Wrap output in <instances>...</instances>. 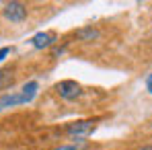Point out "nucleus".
<instances>
[{"instance_id":"obj_1","label":"nucleus","mask_w":152,"mask_h":150,"mask_svg":"<svg viewBox=\"0 0 152 150\" xmlns=\"http://www.w3.org/2000/svg\"><path fill=\"white\" fill-rule=\"evenodd\" d=\"M56 91H58V95H60L62 99H66V101L78 99L80 93H82L80 84L74 82V80H62V82H58V84H56Z\"/></svg>"},{"instance_id":"obj_2","label":"nucleus","mask_w":152,"mask_h":150,"mask_svg":"<svg viewBox=\"0 0 152 150\" xmlns=\"http://www.w3.org/2000/svg\"><path fill=\"white\" fill-rule=\"evenodd\" d=\"M93 130H95V121H93V119L74 121V124H70L66 127L68 136H72V138H86L88 134H93Z\"/></svg>"},{"instance_id":"obj_3","label":"nucleus","mask_w":152,"mask_h":150,"mask_svg":"<svg viewBox=\"0 0 152 150\" xmlns=\"http://www.w3.org/2000/svg\"><path fill=\"white\" fill-rule=\"evenodd\" d=\"M4 17H6L8 21H15V23L25 21V17H27L25 4H21V2H8V4L4 6Z\"/></svg>"},{"instance_id":"obj_4","label":"nucleus","mask_w":152,"mask_h":150,"mask_svg":"<svg viewBox=\"0 0 152 150\" xmlns=\"http://www.w3.org/2000/svg\"><path fill=\"white\" fill-rule=\"evenodd\" d=\"M53 41H56V35H53V33H50V31H45V33H37V35H35V37L31 39L33 48H37V50L50 48Z\"/></svg>"},{"instance_id":"obj_5","label":"nucleus","mask_w":152,"mask_h":150,"mask_svg":"<svg viewBox=\"0 0 152 150\" xmlns=\"http://www.w3.org/2000/svg\"><path fill=\"white\" fill-rule=\"evenodd\" d=\"M37 89H39V84H37L35 80L27 82L25 86H23V91H21V97H23V103H31V101H33V97L37 95Z\"/></svg>"},{"instance_id":"obj_6","label":"nucleus","mask_w":152,"mask_h":150,"mask_svg":"<svg viewBox=\"0 0 152 150\" xmlns=\"http://www.w3.org/2000/svg\"><path fill=\"white\" fill-rule=\"evenodd\" d=\"M21 103H23V97H21V93L2 95V97H0V109H2V107H15V105H21Z\"/></svg>"},{"instance_id":"obj_7","label":"nucleus","mask_w":152,"mask_h":150,"mask_svg":"<svg viewBox=\"0 0 152 150\" xmlns=\"http://www.w3.org/2000/svg\"><path fill=\"white\" fill-rule=\"evenodd\" d=\"M12 72H8V70H0V89H6V86H10L12 84Z\"/></svg>"},{"instance_id":"obj_8","label":"nucleus","mask_w":152,"mask_h":150,"mask_svg":"<svg viewBox=\"0 0 152 150\" xmlns=\"http://www.w3.org/2000/svg\"><path fill=\"white\" fill-rule=\"evenodd\" d=\"M99 33L95 31V29H82V31H78V37L80 39H93V37H97Z\"/></svg>"},{"instance_id":"obj_9","label":"nucleus","mask_w":152,"mask_h":150,"mask_svg":"<svg viewBox=\"0 0 152 150\" xmlns=\"http://www.w3.org/2000/svg\"><path fill=\"white\" fill-rule=\"evenodd\" d=\"M8 48H2V50H0V62H2V60H4V58H6V56H8Z\"/></svg>"},{"instance_id":"obj_10","label":"nucleus","mask_w":152,"mask_h":150,"mask_svg":"<svg viewBox=\"0 0 152 150\" xmlns=\"http://www.w3.org/2000/svg\"><path fill=\"white\" fill-rule=\"evenodd\" d=\"M51 150H76V146H56Z\"/></svg>"},{"instance_id":"obj_11","label":"nucleus","mask_w":152,"mask_h":150,"mask_svg":"<svg viewBox=\"0 0 152 150\" xmlns=\"http://www.w3.org/2000/svg\"><path fill=\"white\" fill-rule=\"evenodd\" d=\"M146 89H148V91L152 93V74L148 76V78H146Z\"/></svg>"},{"instance_id":"obj_12","label":"nucleus","mask_w":152,"mask_h":150,"mask_svg":"<svg viewBox=\"0 0 152 150\" xmlns=\"http://www.w3.org/2000/svg\"><path fill=\"white\" fill-rule=\"evenodd\" d=\"M144 150H152V146H148V148H144Z\"/></svg>"}]
</instances>
